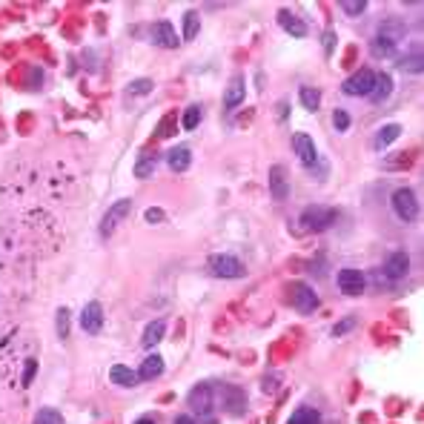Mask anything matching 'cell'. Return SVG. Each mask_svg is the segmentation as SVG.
<instances>
[{"label": "cell", "instance_id": "24", "mask_svg": "<svg viewBox=\"0 0 424 424\" xmlns=\"http://www.w3.org/2000/svg\"><path fill=\"white\" fill-rule=\"evenodd\" d=\"M318 104H321V92L313 89V87H304V89H301V106H304L307 112H316Z\"/></svg>", "mask_w": 424, "mask_h": 424}, {"label": "cell", "instance_id": "18", "mask_svg": "<svg viewBox=\"0 0 424 424\" xmlns=\"http://www.w3.org/2000/svg\"><path fill=\"white\" fill-rule=\"evenodd\" d=\"M167 164H169V169H172V172H186V169H189V164H192V152H189L186 147H175V150H169Z\"/></svg>", "mask_w": 424, "mask_h": 424}, {"label": "cell", "instance_id": "6", "mask_svg": "<svg viewBox=\"0 0 424 424\" xmlns=\"http://www.w3.org/2000/svg\"><path fill=\"white\" fill-rule=\"evenodd\" d=\"M221 407H224L227 415L241 418L247 413V390H241L235 384H224L221 387Z\"/></svg>", "mask_w": 424, "mask_h": 424}, {"label": "cell", "instance_id": "11", "mask_svg": "<svg viewBox=\"0 0 424 424\" xmlns=\"http://www.w3.org/2000/svg\"><path fill=\"white\" fill-rule=\"evenodd\" d=\"M267 181H269V195H272L275 201H287V195H290V181H287V169H284V167L272 164Z\"/></svg>", "mask_w": 424, "mask_h": 424}, {"label": "cell", "instance_id": "15", "mask_svg": "<svg viewBox=\"0 0 424 424\" xmlns=\"http://www.w3.org/2000/svg\"><path fill=\"white\" fill-rule=\"evenodd\" d=\"M164 373V359L158 356H150V359H144V364H140V370H138V381H152V379H158Z\"/></svg>", "mask_w": 424, "mask_h": 424}, {"label": "cell", "instance_id": "19", "mask_svg": "<svg viewBox=\"0 0 424 424\" xmlns=\"http://www.w3.org/2000/svg\"><path fill=\"white\" fill-rule=\"evenodd\" d=\"M109 379H112L118 387H135V384H138V373H135L132 367H126V364H115V367L109 370Z\"/></svg>", "mask_w": 424, "mask_h": 424}, {"label": "cell", "instance_id": "22", "mask_svg": "<svg viewBox=\"0 0 424 424\" xmlns=\"http://www.w3.org/2000/svg\"><path fill=\"white\" fill-rule=\"evenodd\" d=\"M287 424H321V413L313 410V407H299Z\"/></svg>", "mask_w": 424, "mask_h": 424}, {"label": "cell", "instance_id": "34", "mask_svg": "<svg viewBox=\"0 0 424 424\" xmlns=\"http://www.w3.org/2000/svg\"><path fill=\"white\" fill-rule=\"evenodd\" d=\"M35 373H38V362L32 359V362L26 364V373H23V387H29V384H32V379H35Z\"/></svg>", "mask_w": 424, "mask_h": 424}, {"label": "cell", "instance_id": "30", "mask_svg": "<svg viewBox=\"0 0 424 424\" xmlns=\"http://www.w3.org/2000/svg\"><path fill=\"white\" fill-rule=\"evenodd\" d=\"M55 327H57V335H60V338L69 335V310H66V307L57 310V321H55Z\"/></svg>", "mask_w": 424, "mask_h": 424}, {"label": "cell", "instance_id": "9", "mask_svg": "<svg viewBox=\"0 0 424 424\" xmlns=\"http://www.w3.org/2000/svg\"><path fill=\"white\" fill-rule=\"evenodd\" d=\"M186 404H189V410L192 413H198V415H209L212 413V384H195L192 390H189V396H186Z\"/></svg>", "mask_w": 424, "mask_h": 424}, {"label": "cell", "instance_id": "32", "mask_svg": "<svg viewBox=\"0 0 424 424\" xmlns=\"http://www.w3.org/2000/svg\"><path fill=\"white\" fill-rule=\"evenodd\" d=\"M333 123H335V129H338V132H344V129H347V126H350V115H347V112H341V109H338V112H335V115H333Z\"/></svg>", "mask_w": 424, "mask_h": 424}, {"label": "cell", "instance_id": "20", "mask_svg": "<svg viewBox=\"0 0 424 424\" xmlns=\"http://www.w3.org/2000/svg\"><path fill=\"white\" fill-rule=\"evenodd\" d=\"M390 92H393V78L390 75H376V87H373V92L367 98L373 104H384L390 98Z\"/></svg>", "mask_w": 424, "mask_h": 424}, {"label": "cell", "instance_id": "35", "mask_svg": "<svg viewBox=\"0 0 424 424\" xmlns=\"http://www.w3.org/2000/svg\"><path fill=\"white\" fill-rule=\"evenodd\" d=\"M261 390H264V393H275V390H278V376H264Z\"/></svg>", "mask_w": 424, "mask_h": 424}, {"label": "cell", "instance_id": "28", "mask_svg": "<svg viewBox=\"0 0 424 424\" xmlns=\"http://www.w3.org/2000/svg\"><path fill=\"white\" fill-rule=\"evenodd\" d=\"M367 9V0H341V12L350 15V18H356Z\"/></svg>", "mask_w": 424, "mask_h": 424}, {"label": "cell", "instance_id": "36", "mask_svg": "<svg viewBox=\"0 0 424 424\" xmlns=\"http://www.w3.org/2000/svg\"><path fill=\"white\" fill-rule=\"evenodd\" d=\"M352 327H356V318H347V321H341V324L333 327V335H344V333L352 330Z\"/></svg>", "mask_w": 424, "mask_h": 424}, {"label": "cell", "instance_id": "10", "mask_svg": "<svg viewBox=\"0 0 424 424\" xmlns=\"http://www.w3.org/2000/svg\"><path fill=\"white\" fill-rule=\"evenodd\" d=\"M293 152H296V158H299L304 167H316V161H318L316 140H313L310 135H304V132H296V135H293Z\"/></svg>", "mask_w": 424, "mask_h": 424}, {"label": "cell", "instance_id": "38", "mask_svg": "<svg viewBox=\"0 0 424 424\" xmlns=\"http://www.w3.org/2000/svg\"><path fill=\"white\" fill-rule=\"evenodd\" d=\"M135 424H155V418H150V415H144V418H138Z\"/></svg>", "mask_w": 424, "mask_h": 424}, {"label": "cell", "instance_id": "27", "mask_svg": "<svg viewBox=\"0 0 424 424\" xmlns=\"http://www.w3.org/2000/svg\"><path fill=\"white\" fill-rule=\"evenodd\" d=\"M155 167H158V155H147V158H140V161H138L135 175H138V178H150V175L155 172Z\"/></svg>", "mask_w": 424, "mask_h": 424}, {"label": "cell", "instance_id": "7", "mask_svg": "<svg viewBox=\"0 0 424 424\" xmlns=\"http://www.w3.org/2000/svg\"><path fill=\"white\" fill-rule=\"evenodd\" d=\"M132 212V198H123V201H118V203H112L109 209H106V216H104V221H101V235L104 238H109L112 233H115V227L129 216Z\"/></svg>", "mask_w": 424, "mask_h": 424}, {"label": "cell", "instance_id": "1", "mask_svg": "<svg viewBox=\"0 0 424 424\" xmlns=\"http://www.w3.org/2000/svg\"><path fill=\"white\" fill-rule=\"evenodd\" d=\"M301 227L307 230V233H324V230H330L335 221H338V209H333V206H307L304 212H301Z\"/></svg>", "mask_w": 424, "mask_h": 424}, {"label": "cell", "instance_id": "8", "mask_svg": "<svg viewBox=\"0 0 424 424\" xmlns=\"http://www.w3.org/2000/svg\"><path fill=\"white\" fill-rule=\"evenodd\" d=\"M338 287H341L344 296H362L364 287H367V278H364L362 269L347 267V269H338Z\"/></svg>", "mask_w": 424, "mask_h": 424}, {"label": "cell", "instance_id": "2", "mask_svg": "<svg viewBox=\"0 0 424 424\" xmlns=\"http://www.w3.org/2000/svg\"><path fill=\"white\" fill-rule=\"evenodd\" d=\"M284 290H287V301L299 313H316L318 310V293L310 284H304V281H293V284H287Z\"/></svg>", "mask_w": 424, "mask_h": 424}, {"label": "cell", "instance_id": "3", "mask_svg": "<svg viewBox=\"0 0 424 424\" xmlns=\"http://www.w3.org/2000/svg\"><path fill=\"white\" fill-rule=\"evenodd\" d=\"M206 267H209V272L216 275V278H244V272H247V267L241 264V258H235V255H230V252L209 255Z\"/></svg>", "mask_w": 424, "mask_h": 424}, {"label": "cell", "instance_id": "26", "mask_svg": "<svg viewBox=\"0 0 424 424\" xmlns=\"http://www.w3.org/2000/svg\"><path fill=\"white\" fill-rule=\"evenodd\" d=\"M32 424H63V415L55 407H43V410H38V415H35Z\"/></svg>", "mask_w": 424, "mask_h": 424}, {"label": "cell", "instance_id": "31", "mask_svg": "<svg viewBox=\"0 0 424 424\" xmlns=\"http://www.w3.org/2000/svg\"><path fill=\"white\" fill-rule=\"evenodd\" d=\"M129 92H132V95H147V92H152V81H150V78H140V81H135V84L129 87Z\"/></svg>", "mask_w": 424, "mask_h": 424}, {"label": "cell", "instance_id": "21", "mask_svg": "<svg viewBox=\"0 0 424 424\" xmlns=\"http://www.w3.org/2000/svg\"><path fill=\"white\" fill-rule=\"evenodd\" d=\"M401 135V126L398 123H387V126H381L379 129V135H376V140H373V144H376V150H384V147H390L393 144V140Z\"/></svg>", "mask_w": 424, "mask_h": 424}, {"label": "cell", "instance_id": "29", "mask_svg": "<svg viewBox=\"0 0 424 424\" xmlns=\"http://www.w3.org/2000/svg\"><path fill=\"white\" fill-rule=\"evenodd\" d=\"M201 123V106H189L184 112V129H195Z\"/></svg>", "mask_w": 424, "mask_h": 424}, {"label": "cell", "instance_id": "14", "mask_svg": "<svg viewBox=\"0 0 424 424\" xmlns=\"http://www.w3.org/2000/svg\"><path fill=\"white\" fill-rule=\"evenodd\" d=\"M278 23H281V29L284 32H290L293 38H304L307 35V23L299 18V15H293V12H278Z\"/></svg>", "mask_w": 424, "mask_h": 424}, {"label": "cell", "instance_id": "12", "mask_svg": "<svg viewBox=\"0 0 424 424\" xmlns=\"http://www.w3.org/2000/svg\"><path fill=\"white\" fill-rule=\"evenodd\" d=\"M407 272H410V255L407 252H393L384 261V278L387 281H401V278H407Z\"/></svg>", "mask_w": 424, "mask_h": 424}, {"label": "cell", "instance_id": "17", "mask_svg": "<svg viewBox=\"0 0 424 424\" xmlns=\"http://www.w3.org/2000/svg\"><path fill=\"white\" fill-rule=\"evenodd\" d=\"M244 95H247V87H244V78H241V75H235V78L230 81V87H227V92H224V104H227L230 109H235V106H241V101H244Z\"/></svg>", "mask_w": 424, "mask_h": 424}, {"label": "cell", "instance_id": "37", "mask_svg": "<svg viewBox=\"0 0 424 424\" xmlns=\"http://www.w3.org/2000/svg\"><path fill=\"white\" fill-rule=\"evenodd\" d=\"M172 424H195V418H192V415H178Z\"/></svg>", "mask_w": 424, "mask_h": 424}, {"label": "cell", "instance_id": "4", "mask_svg": "<svg viewBox=\"0 0 424 424\" xmlns=\"http://www.w3.org/2000/svg\"><path fill=\"white\" fill-rule=\"evenodd\" d=\"M393 209H396V216H398L401 221H407V224H413V221L418 218V212H421L415 192L407 189V186H401V189L393 192Z\"/></svg>", "mask_w": 424, "mask_h": 424}, {"label": "cell", "instance_id": "25", "mask_svg": "<svg viewBox=\"0 0 424 424\" xmlns=\"http://www.w3.org/2000/svg\"><path fill=\"white\" fill-rule=\"evenodd\" d=\"M198 29H201V15L198 12H186L184 15V38L192 40L198 35Z\"/></svg>", "mask_w": 424, "mask_h": 424}, {"label": "cell", "instance_id": "5", "mask_svg": "<svg viewBox=\"0 0 424 424\" xmlns=\"http://www.w3.org/2000/svg\"><path fill=\"white\" fill-rule=\"evenodd\" d=\"M373 87H376V72L373 69H359L356 75H350L347 81H344V95H352V98H367L370 92H373Z\"/></svg>", "mask_w": 424, "mask_h": 424}, {"label": "cell", "instance_id": "33", "mask_svg": "<svg viewBox=\"0 0 424 424\" xmlns=\"http://www.w3.org/2000/svg\"><path fill=\"white\" fill-rule=\"evenodd\" d=\"M164 218H167V212H164V209H155V206L147 209V221H150V224H161Z\"/></svg>", "mask_w": 424, "mask_h": 424}, {"label": "cell", "instance_id": "13", "mask_svg": "<svg viewBox=\"0 0 424 424\" xmlns=\"http://www.w3.org/2000/svg\"><path fill=\"white\" fill-rule=\"evenodd\" d=\"M81 327L89 333V335H98L104 330V307L98 301H89L81 313Z\"/></svg>", "mask_w": 424, "mask_h": 424}, {"label": "cell", "instance_id": "16", "mask_svg": "<svg viewBox=\"0 0 424 424\" xmlns=\"http://www.w3.org/2000/svg\"><path fill=\"white\" fill-rule=\"evenodd\" d=\"M155 43L161 46V49H175L178 46V35H175V29H172V23H167V21H161V23H155Z\"/></svg>", "mask_w": 424, "mask_h": 424}, {"label": "cell", "instance_id": "23", "mask_svg": "<svg viewBox=\"0 0 424 424\" xmlns=\"http://www.w3.org/2000/svg\"><path fill=\"white\" fill-rule=\"evenodd\" d=\"M164 333H167V324H164L161 318H158V321H152V324L144 330V347H150V350H152V347L164 338Z\"/></svg>", "mask_w": 424, "mask_h": 424}]
</instances>
